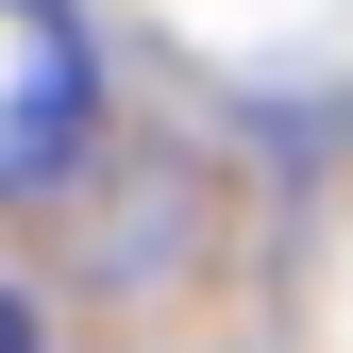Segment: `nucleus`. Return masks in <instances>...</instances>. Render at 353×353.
<instances>
[{"label": "nucleus", "instance_id": "nucleus-1", "mask_svg": "<svg viewBox=\"0 0 353 353\" xmlns=\"http://www.w3.org/2000/svg\"><path fill=\"white\" fill-rule=\"evenodd\" d=\"M84 118H101V68H84L68 0H0V202H17V185H68V168H84Z\"/></svg>", "mask_w": 353, "mask_h": 353}, {"label": "nucleus", "instance_id": "nucleus-2", "mask_svg": "<svg viewBox=\"0 0 353 353\" xmlns=\"http://www.w3.org/2000/svg\"><path fill=\"white\" fill-rule=\"evenodd\" d=\"M0 353H34V303H17V286H0Z\"/></svg>", "mask_w": 353, "mask_h": 353}]
</instances>
